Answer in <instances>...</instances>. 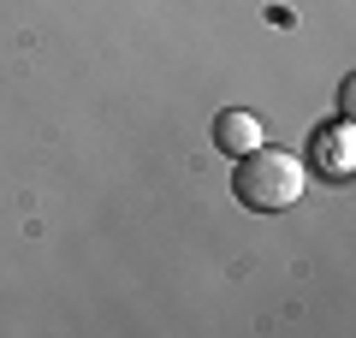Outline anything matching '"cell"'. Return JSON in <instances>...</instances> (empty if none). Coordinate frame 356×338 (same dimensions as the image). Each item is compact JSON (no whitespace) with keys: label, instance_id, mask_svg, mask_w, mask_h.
I'll use <instances>...</instances> for the list:
<instances>
[{"label":"cell","instance_id":"obj_1","mask_svg":"<svg viewBox=\"0 0 356 338\" xmlns=\"http://www.w3.org/2000/svg\"><path fill=\"white\" fill-rule=\"evenodd\" d=\"M232 196L255 214H285L303 196V161L285 149H250L232 166Z\"/></svg>","mask_w":356,"mask_h":338},{"label":"cell","instance_id":"obj_3","mask_svg":"<svg viewBox=\"0 0 356 338\" xmlns=\"http://www.w3.org/2000/svg\"><path fill=\"white\" fill-rule=\"evenodd\" d=\"M214 149L220 154H250V149H261V119H255L250 107H226V113H214Z\"/></svg>","mask_w":356,"mask_h":338},{"label":"cell","instance_id":"obj_2","mask_svg":"<svg viewBox=\"0 0 356 338\" xmlns=\"http://www.w3.org/2000/svg\"><path fill=\"white\" fill-rule=\"evenodd\" d=\"M309 161H315L327 178H350V166H356V131H350V119H339V125L321 131L315 149H309Z\"/></svg>","mask_w":356,"mask_h":338}]
</instances>
